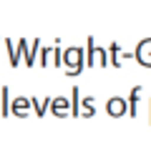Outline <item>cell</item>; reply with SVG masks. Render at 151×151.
<instances>
[{
    "label": "cell",
    "mask_w": 151,
    "mask_h": 151,
    "mask_svg": "<svg viewBox=\"0 0 151 151\" xmlns=\"http://www.w3.org/2000/svg\"><path fill=\"white\" fill-rule=\"evenodd\" d=\"M111 111H113V113H121V101H113V106H111Z\"/></svg>",
    "instance_id": "obj_1"
}]
</instances>
